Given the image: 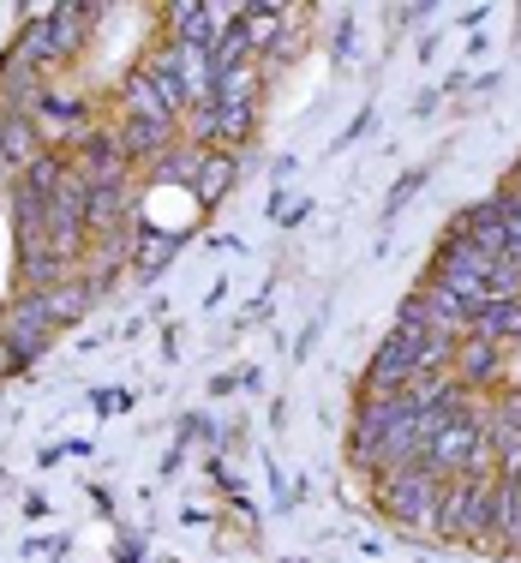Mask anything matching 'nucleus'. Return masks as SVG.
<instances>
[{"mask_svg": "<svg viewBox=\"0 0 521 563\" xmlns=\"http://www.w3.org/2000/svg\"><path fill=\"white\" fill-rule=\"evenodd\" d=\"M48 73L43 66H31L24 55H12L7 48V60H0V114H24V120H43L48 109Z\"/></svg>", "mask_w": 521, "mask_h": 563, "instance_id": "7ed1b4c3", "label": "nucleus"}, {"mask_svg": "<svg viewBox=\"0 0 521 563\" xmlns=\"http://www.w3.org/2000/svg\"><path fill=\"white\" fill-rule=\"evenodd\" d=\"M516 174H521V163H516Z\"/></svg>", "mask_w": 521, "mask_h": 563, "instance_id": "9d476101", "label": "nucleus"}, {"mask_svg": "<svg viewBox=\"0 0 521 563\" xmlns=\"http://www.w3.org/2000/svg\"><path fill=\"white\" fill-rule=\"evenodd\" d=\"M36 156H43V126L24 114H7V174L12 168H31Z\"/></svg>", "mask_w": 521, "mask_h": 563, "instance_id": "6e6552de", "label": "nucleus"}, {"mask_svg": "<svg viewBox=\"0 0 521 563\" xmlns=\"http://www.w3.org/2000/svg\"><path fill=\"white\" fill-rule=\"evenodd\" d=\"M48 336H55V324H48V318L36 312V300H31V294L7 306V318H0V342H7L19 360L43 354V342H48Z\"/></svg>", "mask_w": 521, "mask_h": 563, "instance_id": "20e7f679", "label": "nucleus"}, {"mask_svg": "<svg viewBox=\"0 0 521 563\" xmlns=\"http://www.w3.org/2000/svg\"><path fill=\"white\" fill-rule=\"evenodd\" d=\"M90 294H97V282H90V276H78V282H55V288H36L31 300H36V312H43L48 324L60 330V324H73V318L90 306Z\"/></svg>", "mask_w": 521, "mask_h": 563, "instance_id": "423d86ee", "label": "nucleus"}, {"mask_svg": "<svg viewBox=\"0 0 521 563\" xmlns=\"http://www.w3.org/2000/svg\"><path fill=\"white\" fill-rule=\"evenodd\" d=\"M126 120H151V126H174V120H180V114L168 109L163 90L151 85V73H144V66L126 78Z\"/></svg>", "mask_w": 521, "mask_h": 563, "instance_id": "0eeeda50", "label": "nucleus"}, {"mask_svg": "<svg viewBox=\"0 0 521 563\" xmlns=\"http://www.w3.org/2000/svg\"><path fill=\"white\" fill-rule=\"evenodd\" d=\"M174 246H180L174 234H151V228H138V240H132V271H138V276H156V271L174 258Z\"/></svg>", "mask_w": 521, "mask_h": 563, "instance_id": "1a4fd4ad", "label": "nucleus"}, {"mask_svg": "<svg viewBox=\"0 0 521 563\" xmlns=\"http://www.w3.org/2000/svg\"><path fill=\"white\" fill-rule=\"evenodd\" d=\"M234 180H240L234 151H198V168H192V186H186V192L210 210V205H222V198H229Z\"/></svg>", "mask_w": 521, "mask_h": 563, "instance_id": "39448f33", "label": "nucleus"}, {"mask_svg": "<svg viewBox=\"0 0 521 563\" xmlns=\"http://www.w3.org/2000/svg\"><path fill=\"white\" fill-rule=\"evenodd\" d=\"M90 19H97L90 7H48L43 19H36L31 31L12 43V55H24L31 66H43V73H48V66L73 60L78 48H85V36H90L85 24H90Z\"/></svg>", "mask_w": 521, "mask_h": 563, "instance_id": "f03ea898", "label": "nucleus"}, {"mask_svg": "<svg viewBox=\"0 0 521 563\" xmlns=\"http://www.w3.org/2000/svg\"><path fill=\"white\" fill-rule=\"evenodd\" d=\"M444 492H450V479H444V474H432L425 462L396 467V474H378V504L390 509V516L402 521V528H437Z\"/></svg>", "mask_w": 521, "mask_h": 563, "instance_id": "f257e3e1", "label": "nucleus"}]
</instances>
